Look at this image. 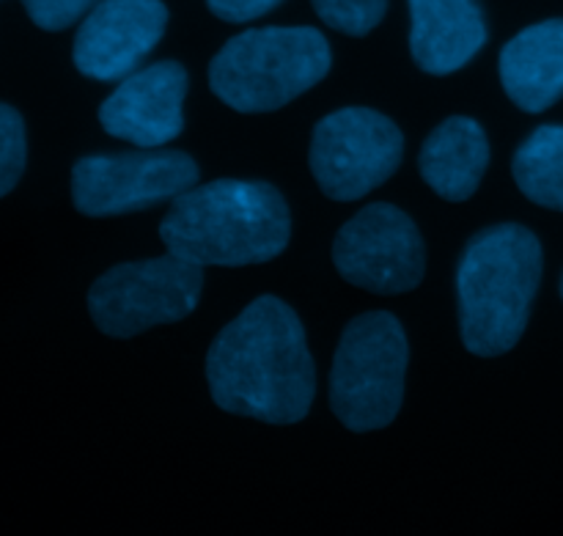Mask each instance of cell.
I'll return each instance as SVG.
<instances>
[{"mask_svg":"<svg viewBox=\"0 0 563 536\" xmlns=\"http://www.w3.org/2000/svg\"><path fill=\"white\" fill-rule=\"evenodd\" d=\"M207 383L214 405L231 416L300 424L317 396V367L295 308L256 297L209 347Z\"/></svg>","mask_w":563,"mask_h":536,"instance_id":"obj_1","label":"cell"},{"mask_svg":"<svg viewBox=\"0 0 563 536\" xmlns=\"http://www.w3.org/2000/svg\"><path fill=\"white\" fill-rule=\"evenodd\" d=\"M291 237L289 204L256 179L196 185L170 204L159 223L168 253L196 267H251L278 259Z\"/></svg>","mask_w":563,"mask_h":536,"instance_id":"obj_2","label":"cell"},{"mask_svg":"<svg viewBox=\"0 0 563 536\" xmlns=\"http://www.w3.org/2000/svg\"><path fill=\"white\" fill-rule=\"evenodd\" d=\"M542 242L520 223H498L471 237L456 267L462 344L498 358L520 344L542 284Z\"/></svg>","mask_w":563,"mask_h":536,"instance_id":"obj_3","label":"cell"},{"mask_svg":"<svg viewBox=\"0 0 563 536\" xmlns=\"http://www.w3.org/2000/svg\"><path fill=\"white\" fill-rule=\"evenodd\" d=\"M330 66L333 53L317 28H251L218 50L209 88L236 113H273L319 86Z\"/></svg>","mask_w":563,"mask_h":536,"instance_id":"obj_4","label":"cell"},{"mask_svg":"<svg viewBox=\"0 0 563 536\" xmlns=\"http://www.w3.org/2000/svg\"><path fill=\"white\" fill-rule=\"evenodd\" d=\"M410 344L399 319L366 311L344 328L330 372V407L350 433L394 424L405 402Z\"/></svg>","mask_w":563,"mask_h":536,"instance_id":"obj_5","label":"cell"},{"mask_svg":"<svg viewBox=\"0 0 563 536\" xmlns=\"http://www.w3.org/2000/svg\"><path fill=\"white\" fill-rule=\"evenodd\" d=\"M203 267L174 256L115 264L88 289V314L110 339H132L157 325L181 322L198 308Z\"/></svg>","mask_w":563,"mask_h":536,"instance_id":"obj_6","label":"cell"},{"mask_svg":"<svg viewBox=\"0 0 563 536\" xmlns=\"http://www.w3.org/2000/svg\"><path fill=\"white\" fill-rule=\"evenodd\" d=\"M405 160V135L385 113L341 108L311 135L308 165L319 190L333 201H361L390 179Z\"/></svg>","mask_w":563,"mask_h":536,"instance_id":"obj_7","label":"cell"},{"mask_svg":"<svg viewBox=\"0 0 563 536\" xmlns=\"http://www.w3.org/2000/svg\"><path fill=\"white\" fill-rule=\"evenodd\" d=\"M198 185V163L176 149L88 154L71 165V204L86 218H115L174 204Z\"/></svg>","mask_w":563,"mask_h":536,"instance_id":"obj_8","label":"cell"},{"mask_svg":"<svg viewBox=\"0 0 563 536\" xmlns=\"http://www.w3.org/2000/svg\"><path fill=\"white\" fill-rule=\"evenodd\" d=\"M333 264L346 284L374 295H405L427 273V245L416 220L394 204H368L333 240Z\"/></svg>","mask_w":563,"mask_h":536,"instance_id":"obj_9","label":"cell"},{"mask_svg":"<svg viewBox=\"0 0 563 536\" xmlns=\"http://www.w3.org/2000/svg\"><path fill=\"white\" fill-rule=\"evenodd\" d=\"M168 28L163 0H102L82 17L71 61L82 77L115 83L141 69Z\"/></svg>","mask_w":563,"mask_h":536,"instance_id":"obj_10","label":"cell"},{"mask_svg":"<svg viewBox=\"0 0 563 536\" xmlns=\"http://www.w3.org/2000/svg\"><path fill=\"white\" fill-rule=\"evenodd\" d=\"M187 69L179 61H157L132 72L99 108L108 135L137 149H159L185 130Z\"/></svg>","mask_w":563,"mask_h":536,"instance_id":"obj_11","label":"cell"},{"mask_svg":"<svg viewBox=\"0 0 563 536\" xmlns=\"http://www.w3.org/2000/svg\"><path fill=\"white\" fill-rule=\"evenodd\" d=\"M410 55L427 75L445 77L471 64L487 44L478 0H407Z\"/></svg>","mask_w":563,"mask_h":536,"instance_id":"obj_12","label":"cell"},{"mask_svg":"<svg viewBox=\"0 0 563 536\" xmlns=\"http://www.w3.org/2000/svg\"><path fill=\"white\" fill-rule=\"evenodd\" d=\"M500 83L526 113H544L563 99V17L537 22L500 50Z\"/></svg>","mask_w":563,"mask_h":536,"instance_id":"obj_13","label":"cell"},{"mask_svg":"<svg viewBox=\"0 0 563 536\" xmlns=\"http://www.w3.org/2000/svg\"><path fill=\"white\" fill-rule=\"evenodd\" d=\"M489 165V141L471 116H449L434 127L418 154L423 182L445 201H467L482 187Z\"/></svg>","mask_w":563,"mask_h":536,"instance_id":"obj_14","label":"cell"},{"mask_svg":"<svg viewBox=\"0 0 563 536\" xmlns=\"http://www.w3.org/2000/svg\"><path fill=\"white\" fill-rule=\"evenodd\" d=\"M511 174L526 198L563 212V127H537L517 149Z\"/></svg>","mask_w":563,"mask_h":536,"instance_id":"obj_15","label":"cell"},{"mask_svg":"<svg viewBox=\"0 0 563 536\" xmlns=\"http://www.w3.org/2000/svg\"><path fill=\"white\" fill-rule=\"evenodd\" d=\"M319 20L346 36H366L383 22L388 0H311Z\"/></svg>","mask_w":563,"mask_h":536,"instance_id":"obj_16","label":"cell"},{"mask_svg":"<svg viewBox=\"0 0 563 536\" xmlns=\"http://www.w3.org/2000/svg\"><path fill=\"white\" fill-rule=\"evenodd\" d=\"M27 163L25 121L20 110L0 102V198L20 185Z\"/></svg>","mask_w":563,"mask_h":536,"instance_id":"obj_17","label":"cell"},{"mask_svg":"<svg viewBox=\"0 0 563 536\" xmlns=\"http://www.w3.org/2000/svg\"><path fill=\"white\" fill-rule=\"evenodd\" d=\"M102 0H22L25 14L42 31H66L75 22H82L88 11H93Z\"/></svg>","mask_w":563,"mask_h":536,"instance_id":"obj_18","label":"cell"},{"mask_svg":"<svg viewBox=\"0 0 563 536\" xmlns=\"http://www.w3.org/2000/svg\"><path fill=\"white\" fill-rule=\"evenodd\" d=\"M280 3H284V0H207L209 11H212L218 20L234 22V25L258 20V17L278 9Z\"/></svg>","mask_w":563,"mask_h":536,"instance_id":"obj_19","label":"cell"},{"mask_svg":"<svg viewBox=\"0 0 563 536\" xmlns=\"http://www.w3.org/2000/svg\"><path fill=\"white\" fill-rule=\"evenodd\" d=\"M561 297H563V278H561Z\"/></svg>","mask_w":563,"mask_h":536,"instance_id":"obj_20","label":"cell"}]
</instances>
